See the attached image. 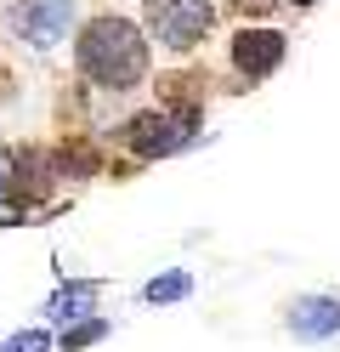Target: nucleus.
<instances>
[{
    "instance_id": "obj_1",
    "label": "nucleus",
    "mask_w": 340,
    "mask_h": 352,
    "mask_svg": "<svg viewBox=\"0 0 340 352\" xmlns=\"http://www.w3.org/2000/svg\"><path fill=\"white\" fill-rule=\"evenodd\" d=\"M74 69L97 85V91H113V97L148 85V69H153L148 29L131 23V17H120V12L85 17L80 34H74Z\"/></svg>"
},
{
    "instance_id": "obj_2",
    "label": "nucleus",
    "mask_w": 340,
    "mask_h": 352,
    "mask_svg": "<svg viewBox=\"0 0 340 352\" xmlns=\"http://www.w3.org/2000/svg\"><path fill=\"white\" fill-rule=\"evenodd\" d=\"M142 29L170 57H193L216 34V0H142Z\"/></svg>"
},
{
    "instance_id": "obj_3",
    "label": "nucleus",
    "mask_w": 340,
    "mask_h": 352,
    "mask_svg": "<svg viewBox=\"0 0 340 352\" xmlns=\"http://www.w3.org/2000/svg\"><path fill=\"white\" fill-rule=\"evenodd\" d=\"M74 17H80V0H6V34L34 52L63 46Z\"/></svg>"
},
{
    "instance_id": "obj_4",
    "label": "nucleus",
    "mask_w": 340,
    "mask_h": 352,
    "mask_svg": "<svg viewBox=\"0 0 340 352\" xmlns=\"http://www.w3.org/2000/svg\"><path fill=\"white\" fill-rule=\"evenodd\" d=\"M227 57H233V74L238 80H249V85H256V80H267V74H278L284 69V57H289V34L284 29H238L233 40H227Z\"/></svg>"
},
{
    "instance_id": "obj_5",
    "label": "nucleus",
    "mask_w": 340,
    "mask_h": 352,
    "mask_svg": "<svg viewBox=\"0 0 340 352\" xmlns=\"http://www.w3.org/2000/svg\"><path fill=\"white\" fill-rule=\"evenodd\" d=\"M188 137H193V131L181 125L170 108H142V114H131L120 125V142L136 153V160H165V153H176Z\"/></svg>"
},
{
    "instance_id": "obj_6",
    "label": "nucleus",
    "mask_w": 340,
    "mask_h": 352,
    "mask_svg": "<svg viewBox=\"0 0 340 352\" xmlns=\"http://www.w3.org/2000/svg\"><path fill=\"white\" fill-rule=\"evenodd\" d=\"M289 336L295 341H329V336H340V301L335 296H295Z\"/></svg>"
},
{
    "instance_id": "obj_7",
    "label": "nucleus",
    "mask_w": 340,
    "mask_h": 352,
    "mask_svg": "<svg viewBox=\"0 0 340 352\" xmlns=\"http://www.w3.org/2000/svg\"><path fill=\"white\" fill-rule=\"evenodd\" d=\"M52 188H57V165H45L34 148H23V153H17V176H12V199L29 210V205H40V199H52Z\"/></svg>"
},
{
    "instance_id": "obj_8",
    "label": "nucleus",
    "mask_w": 340,
    "mask_h": 352,
    "mask_svg": "<svg viewBox=\"0 0 340 352\" xmlns=\"http://www.w3.org/2000/svg\"><path fill=\"white\" fill-rule=\"evenodd\" d=\"M91 301H97V284H63V290L52 296V307H45V313H52L57 324H74V318H85V313H91Z\"/></svg>"
},
{
    "instance_id": "obj_9",
    "label": "nucleus",
    "mask_w": 340,
    "mask_h": 352,
    "mask_svg": "<svg viewBox=\"0 0 340 352\" xmlns=\"http://www.w3.org/2000/svg\"><path fill=\"white\" fill-rule=\"evenodd\" d=\"M108 336V318L102 313H85V318H74V324H63V352H85V346H97Z\"/></svg>"
},
{
    "instance_id": "obj_10",
    "label": "nucleus",
    "mask_w": 340,
    "mask_h": 352,
    "mask_svg": "<svg viewBox=\"0 0 340 352\" xmlns=\"http://www.w3.org/2000/svg\"><path fill=\"white\" fill-rule=\"evenodd\" d=\"M142 296H148L153 307H159V301H181V296H193V273H181V267H176V273H159V278L142 284Z\"/></svg>"
},
{
    "instance_id": "obj_11",
    "label": "nucleus",
    "mask_w": 340,
    "mask_h": 352,
    "mask_svg": "<svg viewBox=\"0 0 340 352\" xmlns=\"http://www.w3.org/2000/svg\"><path fill=\"white\" fill-rule=\"evenodd\" d=\"M52 346V336H45V329H17V336L0 346V352H45Z\"/></svg>"
},
{
    "instance_id": "obj_12",
    "label": "nucleus",
    "mask_w": 340,
    "mask_h": 352,
    "mask_svg": "<svg viewBox=\"0 0 340 352\" xmlns=\"http://www.w3.org/2000/svg\"><path fill=\"white\" fill-rule=\"evenodd\" d=\"M227 6H233L238 17H272V12L284 6V0H227Z\"/></svg>"
},
{
    "instance_id": "obj_13",
    "label": "nucleus",
    "mask_w": 340,
    "mask_h": 352,
    "mask_svg": "<svg viewBox=\"0 0 340 352\" xmlns=\"http://www.w3.org/2000/svg\"><path fill=\"white\" fill-rule=\"evenodd\" d=\"M6 199H12V176L0 170V205H6Z\"/></svg>"
},
{
    "instance_id": "obj_14",
    "label": "nucleus",
    "mask_w": 340,
    "mask_h": 352,
    "mask_svg": "<svg viewBox=\"0 0 340 352\" xmlns=\"http://www.w3.org/2000/svg\"><path fill=\"white\" fill-rule=\"evenodd\" d=\"M289 6H295V12H312V6H317V0H289Z\"/></svg>"
}]
</instances>
